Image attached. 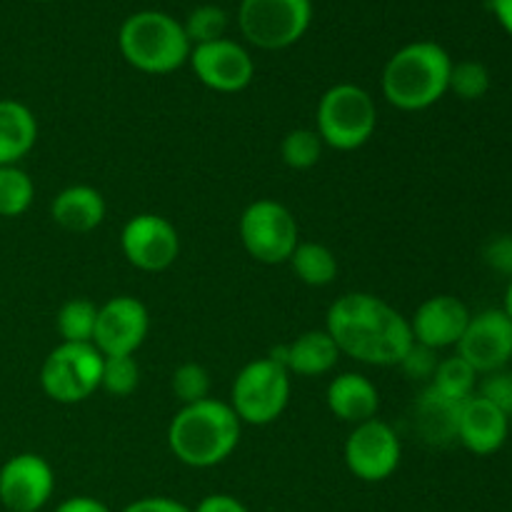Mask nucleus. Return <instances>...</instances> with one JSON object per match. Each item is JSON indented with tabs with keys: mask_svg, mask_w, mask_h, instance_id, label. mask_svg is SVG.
<instances>
[{
	"mask_svg": "<svg viewBox=\"0 0 512 512\" xmlns=\"http://www.w3.org/2000/svg\"><path fill=\"white\" fill-rule=\"evenodd\" d=\"M325 330L340 355L375 368L400 365L415 343L408 318L373 293H345L335 298L325 315Z\"/></svg>",
	"mask_w": 512,
	"mask_h": 512,
	"instance_id": "f257e3e1",
	"label": "nucleus"
},
{
	"mask_svg": "<svg viewBox=\"0 0 512 512\" xmlns=\"http://www.w3.org/2000/svg\"><path fill=\"white\" fill-rule=\"evenodd\" d=\"M243 423L218 398H205L200 403L183 405L168 425V448L175 460L188 468L205 470L225 463L238 450Z\"/></svg>",
	"mask_w": 512,
	"mask_h": 512,
	"instance_id": "f03ea898",
	"label": "nucleus"
},
{
	"mask_svg": "<svg viewBox=\"0 0 512 512\" xmlns=\"http://www.w3.org/2000/svg\"><path fill=\"white\" fill-rule=\"evenodd\" d=\"M453 58L435 40H415L395 50L380 75L383 98L403 113L433 108L448 95Z\"/></svg>",
	"mask_w": 512,
	"mask_h": 512,
	"instance_id": "7ed1b4c3",
	"label": "nucleus"
},
{
	"mask_svg": "<svg viewBox=\"0 0 512 512\" xmlns=\"http://www.w3.org/2000/svg\"><path fill=\"white\" fill-rule=\"evenodd\" d=\"M118 48L125 63L148 75H168L190 58L188 35L180 20L163 10H138L118 30Z\"/></svg>",
	"mask_w": 512,
	"mask_h": 512,
	"instance_id": "20e7f679",
	"label": "nucleus"
},
{
	"mask_svg": "<svg viewBox=\"0 0 512 512\" xmlns=\"http://www.w3.org/2000/svg\"><path fill=\"white\" fill-rule=\"evenodd\" d=\"M375 130L378 105L363 85L338 83L320 95L315 108V133L325 148L350 153L370 143Z\"/></svg>",
	"mask_w": 512,
	"mask_h": 512,
	"instance_id": "39448f33",
	"label": "nucleus"
},
{
	"mask_svg": "<svg viewBox=\"0 0 512 512\" xmlns=\"http://www.w3.org/2000/svg\"><path fill=\"white\" fill-rule=\"evenodd\" d=\"M228 403L243 425L275 423L290 403V373L270 355L250 360L235 375Z\"/></svg>",
	"mask_w": 512,
	"mask_h": 512,
	"instance_id": "423d86ee",
	"label": "nucleus"
},
{
	"mask_svg": "<svg viewBox=\"0 0 512 512\" xmlns=\"http://www.w3.org/2000/svg\"><path fill=\"white\" fill-rule=\"evenodd\" d=\"M103 360L93 343H60L40 365V388L53 403H85L100 390Z\"/></svg>",
	"mask_w": 512,
	"mask_h": 512,
	"instance_id": "0eeeda50",
	"label": "nucleus"
},
{
	"mask_svg": "<svg viewBox=\"0 0 512 512\" xmlns=\"http://www.w3.org/2000/svg\"><path fill=\"white\" fill-rule=\"evenodd\" d=\"M238 235L245 253L263 265L288 263L300 243V228L288 205L258 198L240 213Z\"/></svg>",
	"mask_w": 512,
	"mask_h": 512,
	"instance_id": "6e6552de",
	"label": "nucleus"
},
{
	"mask_svg": "<svg viewBox=\"0 0 512 512\" xmlns=\"http://www.w3.org/2000/svg\"><path fill=\"white\" fill-rule=\"evenodd\" d=\"M313 20V0H240L243 38L260 50H285L298 43Z\"/></svg>",
	"mask_w": 512,
	"mask_h": 512,
	"instance_id": "1a4fd4ad",
	"label": "nucleus"
},
{
	"mask_svg": "<svg viewBox=\"0 0 512 512\" xmlns=\"http://www.w3.org/2000/svg\"><path fill=\"white\" fill-rule=\"evenodd\" d=\"M343 460L350 475L363 483H385L393 478L403 460V443L395 428L373 418L353 425L343 445Z\"/></svg>",
	"mask_w": 512,
	"mask_h": 512,
	"instance_id": "9d476101",
	"label": "nucleus"
},
{
	"mask_svg": "<svg viewBox=\"0 0 512 512\" xmlns=\"http://www.w3.org/2000/svg\"><path fill=\"white\" fill-rule=\"evenodd\" d=\"M120 250L133 268L143 273H163L178 260L180 235L163 215L138 213L120 230Z\"/></svg>",
	"mask_w": 512,
	"mask_h": 512,
	"instance_id": "9b49d317",
	"label": "nucleus"
},
{
	"mask_svg": "<svg viewBox=\"0 0 512 512\" xmlns=\"http://www.w3.org/2000/svg\"><path fill=\"white\" fill-rule=\"evenodd\" d=\"M455 350L478 375L498 373L512 360V320L503 308H488L470 315Z\"/></svg>",
	"mask_w": 512,
	"mask_h": 512,
	"instance_id": "f8f14e48",
	"label": "nucleus"
},
{
	"mask_svg": "<svg viewBox=\"0 0 512 512\" xmlns=\"http://www.w3.org/2000/svg\"><path fill=\"white\" fill-rule=\"evenodd\" d=\"M150 330V315L143 300L133 295H115L98 305L93 345L103 358L135 355L145 343Z\"/></svg>",
	"mask_w": 512,
	"mask_h": 512,
	"instance_id": "ddd939ff",
	"label": "nucleus"
},
{
	"mask_svg": "<svg viewBox=\"0 0 512 512\" xmlns=\"http://www.w3.org/2000/svg\"><path fill=\"white\" fill-rule=\"evenodd\" d=\"M55 493V470L43 455L18 453L0 465V505L10 512H40Z\"/></svg>",
	"mask_w": 512,
	"mask_h": 512,
	"instance_id": "4468645a",
	"label": "nucleus"
},
{
	"mask_svg": "<svg viewBox=\"0 0 512 512\" xmlns=\"http://www.w3.org/2000/svg\"><path fill=\"white\" fill-rule=\"evenodd\" d=\"M188 65L195 78L215 93H240L255 78V60L240 43L230 38L193 45Z\"/></svg>",
	"mask_w": 512,
	"mask_h": 512,
	"instance_id": "2eb2a0df",
	"label": "nucleus"
},
{
	"mask_svg": "<svg viewBox=\"0 0 512 512\" xmlns=\"http://www.w3.org/2000/svg\"><path fill=\"white\" fill-rule=\"evenodd\" d=\"M470 308L455 295H433L423 300L413 318H408L410 333L418 345H425L430 350L455 348L463 338L465 328L470 323Z\"/></svg>",
	"mask_w": 512,
	"mask_h": 512,
	"instance_id": "dca6fc26",
	"label": "nucleus"
},
{
	"mask_svg": "<svg viewBox=\"0 0 512 512\" xmlns=\"http://www.w3.org/2000/svg\"><path fill=\"white\" fill-rule=\"evenodd\" d=\"M510 435V418L500 408H495L490 400L475 393L473 398L460 405L458 415V443L468 453L488 458L495 455Z\"/></svg>",
	"mask_w": 512,
	"mask_h": 512,
	"instance_id": "f3484780",
	"label": "nucleus"
},
{
	"mask_svg": "<svg viewBox=\"0 0 512 512\" xmlns=\"http://www.w3.org/2000/svg\"><path fill=\"white\" fill-rule=\"evenodd\" d=\"M325 405L343 423L360 425L378 418L380 390L363 373H340L328 383Z\"/></svg>",
	"mask_w": 512,
	"mask_h": 512,
	"instance_id": "a211bd4d",
	"label": "nucleus"
},
{
	"mask_svg": "<svg viewBox=\"0 0 512 512\" xmlns=\"http://www.w3.org/2000/svg\"><path fill=\"white\" fill-rule=\"evenodd\" d=\"M270 358L283 363L290 375H300V378H318V375H328L330 370L338 365L340 350L325 328L305 330V333H300L293 343L273 350Z\"/></svg>",
	"mask_w": 512,
	"mask_h": 512,
	"instance_id": "6ab92c4d",
	"label": "nucleus"
},
{
	"mask_svg": "<svg viewBox=\"0 0 512 512\" xmlns=\"http://www.w3.org/2000/svg\"><path fill=\"white\" fill-rule=\"evenodd\" d=\"M108 213L103 193L93 185H68L50 203V218L68 233H90L100 228Z\"/></svg>",
	"mask_w": 512,
	"mask_h": 512,
	"instance_id": "aec40b11",
	"label": "nucleus"
},
{
	"mask_svg": "<svg viewBox=\"0 0 512 512\" xmlns=\"http://www.w3.org/2000/svg\"><path fill=\"white\" fill-rule=\"evenodd\" d=\"M38 143V120L25 103L0 98V168L18 165Z\"/></svg>",
	"mask_w": 512,
	"mask_h": 512,
	"instance_id": "412c9836",
	"label": "nucleus"
},
{
	"mask_svg": "<svg viewBox=\"0 0 512 512\" xmlns=\"http://www.w3.org/2000/svg\"><path fill=\"white\" fill-rule=\"evenodd\" d=\"M460 405L443 398L433 388H425L413 405V425L420 440L428 445H450L458 440Z\"/></svg>",
	"mask_w": 512,
	"mask_h": 512,
	"instance_id": "4be33fe9",
	"label": "nucleus"
},
{
	"mask_svg": "<svg viewBox=\"0 0 512 512\" xmlns=\"http://www.w3.org/2000/svg\"><path fill=\"white\" fill-rule=\"evenodd\" d=\"M288 265L293 268L295 278L308 288H325L338 278V258L333 250L323 243L300 240L298 248L290 255Z\"/></svg>",
	"mask_w": 512,
	"mask_h": 512,
	"instance_id": "5701e85b",
	"label": "nucleus"
},
{
	"mask_svg": "<svg viewBox=\"0 0 512 512\" xmlns=\"http://www.w3.org/2000/svg\"><path fill=\"white\" fill-rule=\"evenodd\" d=\"M478 378L480 375L460 355H453V358L438 360V368L430 378V388L453 403H465L478 393Z\"/></svg>",
	"mask_w": 512,
	"mask_h": 512,
	"instance_id": "b1692460",
	"label": "nucleus"
},
{
	"mask_svg": "<svg viewBox=\"0 0 512 512\" xmlns=\"http://www.w3.org/2000/svg\"><path fill=\"white\" fill-rule=\"evenodd\" d=\"M98 305L88 298H70L55 315V330L60 343H93Z\"/></svg>",
	"mask_w": 512,
	"mask_h": 512,
	"instance_id": "393cba45",
	"label": "nucleus"
},
{
	"mask_svg": "<svg viewBox=\"0 0 512 512\" xmlns=\"http://www.w3.org/2000/svg\"><path fill=\"white\" fill-rule=\"evenodd\" d=\"M35 198V183L20 165L0 168V218H18L28 213Z\"/></svg>",
	"mask_w": 512,
	"mask_h": 512,
	"instance_id": "a878e982",
	"label": "nucleus"
},
{
	"mask_svg": "<svg viewBox=\"0 0 512 512\" xmlns=\"http://www.w3.org/2000/svg\"><path fill=\"white\" fill-rule=\"evenodd\" d=\"M323 140L315 128H295L280 140V158L290 170H310L323 158Z\"/></svg>",
	"mask_w": 512,
	"mask_h": 512,
	"instance_id": "bb28decb",
	"label": "nucleus"
},
{
	"mask_svg": "<svg viewBox=\"0 0 512 512\" xmlns=\"http://www.w3.org/2000/svg\"><path fill=\"white\" fill-rule=\"evenodd\" d=\"M490 90V70L488 65L480 63V60H460L450 70V85L448 93H453L455 98L465 100V103H473V100L485 98Z\"/></svg>",
	"mask_w": 512,
	"mask_h": 512,
	"instance_id": "cd10ccee",
	"label": "nucleus"
},
{
	"mask_svg": "<svg viewBox=\"0 0 512 512\" xmlns=\"http://www.w3.org/2000/svg\"><path fill=\"white\" fill-rule=\"evenodd\" d=\"M183 28L190 45L213 43V40L225 38V30H228V13H225L220 5H198V8L188 13Z\"/></svg>",
	"mask_w": 512,
	"mask_h": 512,
	"instance_id": "c85d7f7f",
	"label": "nucleus"
},
{
	"mask_svg": "<svg viewBox=\"0 0 512 512\" xmlns=\"http://www.w3.org/2000/svg\"><path fill=\"white\" fill-rule=\"evenodd\" d=\"M140 385V365L135 355H118V358L103 360V378L100 390L113 398H128Z\"/></svg>",
	"mask_w": 512,
	"mask_h": 512,
	"instance_id": "c756f323",
	"label": "nucleus"
},
{
	"mask_svg": "<svg viewBox=\"0 0 512 512\" xmlns=\"http://www.w3.org/2000/svg\"><path fill=\"white\" fill-rule=\"evenodd\" d=\"M170 390L180 405H193L210 398V373L200 363H183L173 370Z\"/></svg>",
	"mask_w": 512,
	"mask_h": 512,
	"instance_id": "7c9ffc66",
	"label": "nucleus"
},
{
	"mask_svg": "<svg viewBox=\"0 0 512 512\" xmlns=\"http://www.w3.org/2000/svg\"><path fill=\"white\" fill-rule=\"evenodd\" d=\"M478 395L503 410L512 418V373L510 370H498V373L483 375V383H478Z\"/></svg>",
	"mask_w": 512,
	"mask_h": 512,
	"instance_id": "2f4dec72",
	"label": "nucleus"
},
{
	"mask_svg": "<svg viewBox=\"0 0 512 512\" xmlns=\"http://www.w3.org/2000/svg\"><path fill=\"white\" fill-rule=\"evenodd\" d=\"M398 368L403 370L410 380H430L433 378L435 368H438V353L425 348V345L413 343L408 353H405V358L400 360Z\"/></svg>",
	"mask_w": 512,
	"mask_h": 512,
	"instance_id": "473e14b6",
	"label": "nucleus"
},
{
	"mask_svg": "<svg viewBox=\"0 0 512 512\" xmlns=\"http://www.w3.org/2000/svg\"><path fill=\"white\" fill-rule=\"evenodd\" d=\"M485 263L495 273L512 278V235H498L485 245Z\"/></svg>",
	"mask_w": 512,
	"mask_h": 512,
	"instance_id": "72a5a7b5",
	"label": "nucleus"
},
{
	"mask_svg": "<svg viewBox=\"0 0 512 512\" xmlns=\"http://www.w3.org/2000/svg\"><path fill=\"white\" fill-rule=\"evenodd\" d=\"M120 512H193V510L175 498H165V495H148V498H138L133 500V503H128Z\"/></svg>",
	"mask_w": 512,
	"mask_h": 512,
	"instance_id": "f704fd0d",
	"label": "nucleus"
},
{
	"mask_svg": "<svg viewBox=\"0 0 512 512\" xmlns=\"http://www.w3.org/2000/svg\"><path fill=\"white\" fill-rule=\"evenodd\" d=\"M193 512H250L248 505L243 500H238L235 495L228 493H213L205 495Z\"/></svg>",
	"mask_w": 512,
	"mask_h": 512,
	"instance_id": "c9c22d12",
	"label": "nucleus"
},
{
	"mask_svg": "<svg viewBox=\"0 0 512 512\" xmlns=\"http://www.w3.org/2000/svg\"><path fill=\"white\" fill-rule=\"evenodd\" d=\"M53 512H113L103 500L90 498V495H73V498L63 500Z\"/></svg>",
	"mask_w": 512,
	"mask_h": 512,
	"instance_id": "e433bc0d",
	"label": "nucleus"
},
{
	"mask_svg": "<svg viewBox=\"0 0 512 512\" xmlns=\"http://www.w3.org/2000/svg\"><path fill=\"white\" fill-rule=\"evenodd\" d=\"M490 10H493L500 28L512 38V0H490Z\"/></svg>",
	"mask_w": 512,
	"mask_h": 512,
	"instance_id": "4c0bfd02",
	"label": "nucleus"
},
{
	"mask_svg": "<svg viewBox=\"0 0 512 512\" xmlns=\"http://www.w3.org/2000/svg\"><path fill=\"white\" fill-rule=\"evenodd\" d=\"M503 310L508 313V318L512 320V278L508 280V288H505V305Z\"/></svg>",
	"mask_w": 512,
	"mask_h": 512,
	"instance_id": "58836bf2",
	"label": "nucleus"
},
{
	"mask_svg": "<svg viewBox=\"0 0 512 512\" xmlns=\"http://www.w3.org/2000/svg\"><path fill=\"white\" fill-rule=\"evenodd\" d=\"M35 3H50V0H35Z\"/></svg>",
	"mask_w": 512,
	"mask_h": 512,
	"instance_id": "ea45409f",
	"label": "nucleus"
}]
</instances>
